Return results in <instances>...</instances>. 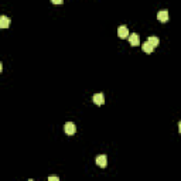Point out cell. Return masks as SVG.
<instances>
[{
    "label": "cell",
    "instance_id": "8fae6325",
    "mask_svg": "<svg viewBox=\"0 0 181 181\" xmlns=\"http://www.w3.org/2000/svg\"><path fill=\"white\" fill-rule=\"evenodd\" d=\"M51 2H52L54 4H61L62 2H64V0H51Z\"/></svg>",
    "mask_w": 181,
    "mask_h": 181
},
{
    "label": "cell",
    "instance_id": "9c48e42d",
    "mask_svg": "<svg viewBox=\"0 0 181 181\" xmlns=\"http://www.w3.org/2000/svg\"><path fill=\"white\" fill-rule=\"evenodd\" d=\"M147 41L151 44V45L156 48V47H159V44H160V40H159V37H154V36H151V37H149L147 38Z\"/></svg>",
    "mask_w": 181,
    "mask_h": 181
},
{
    "label": "cell",
    "instance_id": "ba28073f",
    "mask_svg": "<svg viewBox=\"0 0 181 181\" xmlns=\"http://www.w3.org/2000/svg\"><path fill=\"white\" fill-rule=\"evenodd\" d=\"M141 48H143V51L146 52V54H151V52H153V50H154V47L151 45L149 41H146V43L141 45Z\"/></svg>",
    "mask_w": 181,
    "mask_h": 181
},
{
    "label": "cell",
    "instance_id": "6da1fadb",
    "mask_svg": "<svg viewBox=\"0 0 181 181\" xmlns=\"http://www.w3.org/2000/svg\"><path fill=\"white\" fill-rule=\"evenodd\" d=\"M64 132L67 133L68 136H72L75 132H77V127H75V125L72 122H67L64 126Z\"/></svg>",
    "mask_w": 181,
    "mask_h": 181
},
{
    "label": "cell",
    "instance_id": "7c38bea8",
    "mask_svg": "<svg viewBox=\"0 0 181 181\" xmlns=\"http://www.w3.org/2000/svg\"><path fill=\"white\" fill-rule=\"evenodd\" d=\"M178 132L181 133V120H180V122H178Z\"/></svg>",
    "mask_w": 181,
    "mask_h": 181
},
{
    "label": "cell",
    "instance_id": "7a4b0ae2",
    "mask_svg": "<svg viewBox=\"0 0 181 181\" xmlns=\"http://www.w3.org/2000/svg\"><path fill=\"white\" fill-rule=\"evenodd\" d=\"M129 44L132 47H137L140 45V37H139V34H130L129 36Z\"/></svg>",
    "mask_w": 181,
    "mask_h": 181
},
{
    "label": "cell",
    "instance_id": "277c9868",
    "mask_svg": "<svg viewBox=\"0 0 181 181\" xmlns=\"http://www.w3.org/2000/svg\"><path fill=\"white\" fill-rule=\"evenodd\" d=\"M157 19L161 23H167V20H169V12H167V10H160V12L157 13Z\"/></svg>",
    "mask_w": 181,
    "mask_h": 181
},
{
    "label": "cell",
    "instance_id": "52a82bcc",
    "mask_svg": "<svg viewBox=\"0 0 181 181\" xmlns=\"http://www.w3.org/2000/svg\"><path fill=\"white\" fill-rule=\"evenodd\" d=\"M10 26V19L7 16H2L0 17V27L2 28H7Z\"/></svg>",
    "mask_w": 181,
    "mask_h": 181
},
{
    "label": "cell",
    "instance_id": "8992f818",
    "mask_svg": "<svg viewBox=\"0 0 181 181\" xmlns=\"http://www.w3.org/2000/svg\"><path fill=\"white\" fill-rule=\"evenodd\" d=\"M117 36H119L120 38L129 37V30H127V27H126V26H120V27L117 28Z\"/></svg>",
    "mask_w": 181,
    "mask_h": 181
},
{
    "label": "cell",
    "instance_id": "30bf717a",
    "mask_svg": "<svg viewBox=\"0 0 181 181\" xmlns=\"http://www.w3.org/2000/svg\"><path fill=\"white\" fill-rule=\"evenodd\" d=\"M48 180H50V181H58L60 178L57 177V175H50V177H48Z\"/></svg>",
    "mask_w": 181,
    "mask_h": 181
},
{
    "label": "cell",
    "instance_id": "3957f363",
    "mask_svg": "<svg viewBox=\"0 0 181 181\" xmlns=\"http://www.w3.org/2000/svg\"><path fill=\"white\" fill-rule=\"evenodd\" d=\"M96 164H98L99 167H102V169H105L107 164V157L105 156V154H99V156L96 157Z\"/></svg>",
    "mask_w": 181,
    "mask_h": 181
},
{
    "label": "cell",
    "instance_id": "5b68a950",
    "mask_svg": "<svg viewBox=\"0 0 181 181\" xmlns=\"http://www.w3.org/2000/svg\"><path fill=\"white\" fill-rule=\"evenodd\" d=\"M93 103L98 105V106H102L105 103V95L103 93H95L93 95Z\"/></svg>",
    "mask_w": 181,
    "mask_h": 181
}]
</instances>
